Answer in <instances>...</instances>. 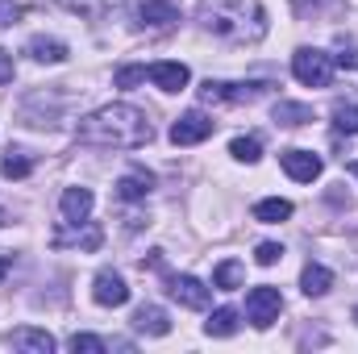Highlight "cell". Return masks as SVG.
<instances>
[{
	"instance_id": "10",
	"label": "cell",
	"mask_w": 358,
	"mask_h": 354,
	"mask_svg": "<svg viewBox=\"0 0 358 354\" xmlns=\"http://www.w3.org/2000/svg\"><path fill=\"white\" fill-rule=\"evenodd\" d=\"M176 21H179L176 0H142L138 4V25H146V29H171Z\"/></svg>"
},
{
	"instance_id": "26",
	"label": "cell",
	"mask_w": 358,
	"mask_h": 354,
	"mask_svg": "<svg viewBox=\"0 0 358 354\" xmlns=\"http://www.w3.org/2000/svg\"><path fill=\"white\" fill-rule=\"evenodd\" d=\"M334 129L338 134H358V104H334Z\"/></svg>"
},
{
	"instance_id": "12",
	"label": "cell",
	"mask_w": 358,
	"mask_h": 354,
	"mask_svg": "<svg viewBox=\"0 0 358 354\" xmlns=\"http://www.w3.org/2000/svg\"><path fill=\"white\" fill-rule=\"evenodd\" d=\"M146 76H150L155 88H163V92H183L187 80H192V71L183 63H155V67H146Z\"/></svg>"
},
{
	"instance_id": "34",
	"label": "cell",
	"mask_w": 358,
	"mask_h": 354,
	"mask_svg": "<svg viewBox=\"0 0 358 354\" xmlns=\"http://www.w3.org/2000/svg\"><path fill=\"white\" fill-rule=\"evenodd\" d=\"M8 271H13V255H8V250H0V279H4Z\"/></svg>"
},
{
	"instance_id": "7",
	"label": "cell",
	"mask_w": 358,
	"mask_h": 354,
	"mask_svg": "<svg viewBox=\"0 0 358 354\" xmlns=\"http://www.w3.org/2000/svg\"><path fill=\"white\" fill-rule=\"evenodd\" d=\"M213 117H204L200 108H192V113H183L176 125H171V142L176 146H196V142H204V138H213Z\"/></svg>"
},
{
	"instance_id": "33",
	"label": "cell",
	"mask_w": 358,
	"mask_h": 354,
	"mask_svg": "<svg viewBox=\"0 0 358 354\" xmlns=\"http://www.w3.org/2000/svg\"><path fill=\"white\" fill-rule=\"evenodd\" d=\"M292 8H296V13H300V17H308V13H313V8H317V0H292Z\"/></svg>"
},
{
	"instance_id": "36",
	"label": "cell",
	"mask_w": 358,
	"mask_h": 354,
	"mask_svg": "<svg viewBox=\"0 0 358 354\" xmlns=\"http://www.w3.org/2000/svg\"><path fill=\"white\" fill-rule=\"evenodd\" d=\"M0 225H4V208H0Z\"/></svg>"
},
{
	"instance_id": "18",
	"label": "cell",
	"mask_w": 358,
	"mask_h": 354,
	"mask_svg": "<svg viewBox=\"0 0 358 354\" xmlns=\"http://www.w3.org/2000/svg\"><path fill=\"white\" fill-rule=\"evenodd\" d=\"M25 55L38 59V63H63V59H67V46H63L59 38H29Z\"/></svg>"
},
{
	"instance_id": "1",
	"label": "cell",
	"mask_w": 358,
	"mask_h": 354,
	"mask_svg": "<svg viewBox=\"0 0 358 354\" xmlns=\"http://www.w3.org/2000/svg\"><path fill=\"white\" fill-rule=\"evenodd\" d=\"M76 138L84 146H100V150H142L155 138V125L134 104H104L76 125Z\"/></svg>"
},
{
	"instance_id": "22",
	"label": "cell",
	"mask_w": 358,
	"mask_h": 354,
	"mask_svg": "<svg viewBox=\"0 0 358 354\" xmlns=\"http://www.w3.org/2000/svg\"><path fill=\"white\" fill-rule=\"evenodd\" d=\"M204 334H208V338H229V334H238V309H217V313L204 321Z\"/></svg>"
},
{
	"instance_id": "28",
	"label": "cell",
	"mask_w": 358,
	"mask_h": 354,
	"mask_svg": "<svg viewBox=\"0 0 358 354\" xmlns=\"http://www.w3.org/2000/svg\"><path fill=\"white\" fill-rule=\"evenodd\" d=\"M71 351L76 354H104V342L92 338V334H76V338H71Z\"/></svg>"
},
{
	"instance_id": "16",
	"label": "cell",
	"mask_w": 358,
	"mask_h": 354,
	"mask_svg": "<svg viewBox=\"0 0 358 354\" xmlns=\"http://www.w3.org/2000/svg\"><path fill=\"white\" fill-rule=\"evenodd\" d=\"M300 288H304V296H325L334 288V271L321 267V263H308L304 275H300Z\"/></svg>"
},
{
	"instance_id": "20",
	"label": "cell",
	"mask_w": 358,
	"mask_h": 354,
	"mask_svg": "<svg viewBox=\"0 0 358 354\" xmlns=\"http://www.w3.org/2000/svg\"><path fill=\"white\" fill-rule=\"evenodd\" d=\"M287 217H292V200L271 196V200H259V204H255V221H263V225H279V221H287Z\"/></svg>"
},
{
	"instance_id": "21",
	"label": "cell",
	"mask_w": 358,
	"mask_h": 354,
	"mask_svg": "<svg viewBox=\"0 0 358 354\" xmlns=\"http://www.w3.org/2000/svg\"><path fill=\"white\" fill-rule=\"evenodd\" d=\"M150 183L155 179L146 176V171H129V176H121V183H117V196L121 200H146L150 196Z\"/></svg>"
},
{
	"instance_id": "30",
	"label": "cell",
	"mask_w": 358,
	"mask_h": 354,
	"mask_svg": "<svg viewBox=\"0 0 358 354\" xmlns=\"http://www.w3.org/2000/svg\"><path fill=\"white\" fill-rule=\"evenodd\" d=\"M334 63L346 67V71H358V46H342V50L334 55Z\"/></svg>"
},
{
	"instance_id": "35",
	"label": "cell",
	"mask_w": 358,
	"mask_h": 354,
	"mask_svg": "<svg viewBox=\"0 0 358 354\" xmlns=\"http://www.w3.org/2000/svg\"><path fill=\"white\" fill-rule=\"evenodd\" d=\"M350 176H355V179H358V163H350Z\"/></svg>"
},
{
	"instance_id": "23",
	"label": "cell",
	"mask_w": 358,
	"mask_h": 354,
	"mask_svg": "<svg viewBox=\"0 0 358 354\" xmlns=\"http://www.w3.org/2000/svg\"><path fill=\"white\" fill-rule=\"evenodd\" d=\"M313 121V108L308 104H292V100H279L275 104V125H304Z\"/></svg>"
},
{
	"instance_id": "29",
	"label": "cell",
	"mask_w": 358,
	"mask_h": 354,
	"mask_svg": "<svg viewBox=\"0 0 358 354\" xmlns=\"http://www.w3.org/2000/svg\"><path fill=\"white\" fill-rule=\"evenodd\" d=\"M255 259H259L263 267H275L279 259H283V246H275V242H263V246L255 250Z\"/></svg>"
},
{
	"instance_id": "32",
	"label": "cell",
	"mask_w": 358,
	"mask_h": 354,
	"mask_svg": "<svg viewBox=\"0 0 358 354\" xmlns=\"http://www.w3.org/2000/svg\"><path fill=\"white\" fill-rule=\"evenodd\" d=\"M13 80V63H8V55L0 50V84H8Z\"/></svg>"
},
{
	"instance_id": "19",
	"label": "cell",
	"mask_w": 358,
	"mask_h": 354,
	"mask_svg": "<svg viewBox=\"0 0 358 354\" xmlns=\"http://www.w3.org/2000/svg\"><path fill=\"white\" fill-rule=\"evenodd\" d=\"M29 171H34V159H29L25 150L8 146V150H4V159H0V176H4V179H25Z\"/></svg>"
},
{
	"instance_id": "4",
	"label": "cell",
	"mask_w": 358,
	"mask_h": 354,
	"mask_svg": "<svg viewBox=\"0 0 358 354\" xmlns=\"http://www.w3.org/2000/svg\"><path fill=\"white\" fill-rule=\"evenodd\" d=\"M271 84L263 80H250V84H229V80H204L200 84V100L204 104H250V100H259Z\"/></svg>"
},
{
	"instance_id": "25",
	"label": "cell",
	"mask_w": 358,
	"mask_h": 354,
	"mask_svg": "<svg viewBox=\"0 0 358 354\" xmlns=\"http://www.w3.org/2000/svg\"><path fill=\"white\" fill-rule=\"evenodd\" d=\"M229 155H234L238 163H259V159H263V142H259V138H234V142H229Z\"/></svg>"
},
{
	"instance_id": "3",
	"label": "cell",
	"mask_w": 358,
	"mask_h": 354,
	"mask_svg": "<svg viewBox=\"0 0 358 354\" xmlns=\"http://www.w3.org/2000/svg\"><path fill=\"white\" fill-rule=\"evenodd\" d=\"M292 76L300 84H308V88H329V80H334V55H325L317 46H300L292 55Z\"/></svg>"
},
{
	"instance_id": "31",
	"label": "cell",
	"mask_w": 358,
	"mask_h": 354,
	"mask_svg": "<svg viewBox=\"0 0 358 354\" xmlns=\"http://www.w3.org/2000/svg\"><path fill=\"white\" fill-rule=\"evenodd\" d=\"M21 17V4L17 0H0V25H13Z\"/></svg>"
},
{
	"instance_id": "14",
	"label": "cell",
	"mask_w": 358,
	"mask_h": 354,
	"mask_svg": "<svg viewBox=\"0 0 358 354\" xmlns=\"http://www.w3.org/2000/svg\"><path fill=\"white\" fill-rule=\"evenodd\" d=\"M4 342H8V346H17V351H29V354H50V351H55V338H50L46 330H29V325L13 330Z\"/></svg>"
},
{
	"instance_id": "5",
	"label": "cell",
	"mask_w": 358,
	"mask_h": 354,
	"mask_svg": "<svg viewBox=\"0 0 358 354\" xmlns=\"http://www.w3.org/2000/svg\"><path fill=\"white\" fill-rule=\"evenodd\" d=\"M279 313H283V296H279V288H250V296H246V317H250V325H259V330H267L279 321Z\"/></svg>"
},
{
	"instance_id": "11",
	"label": "cell",
	"mask_w": 358,
	"mask_h": 354,
	"mask_svg": "<svg viewBox=\"0 0 358 354\" xmlns=\"http://www.w3.org/2000/svg\"><path fill=\"white\" fill-rule=\"evenodd\" d=\"M92 204H96L92 187H67V192H63V200H59V208H63V221H67V225H80V221H88Z\"/></svg>"
},
{
	"instance_id": "6",
	"label": "cell",
	"mask_w": 358,
	"mask_h": 354,
	"mask_svg": "<svg viewBox=\"0 0 358 354\" xmlns=\"http://www.w3.org/2000/svg\"><path fill=\"white\" fill-rule=\"evenodd\" d=\"M167 292H171V300H179L183 309H208L213 304V288L200 283L196 275H171L167 279Z\"/></svg>"
},
{
	"instance_id": "2",
	"label": "cell",
	"mask_w": 358,
	"mask_h": 354,
	"mask_svg": "<svg viewBox=\"0 0 358 354\" xmlns=\"http://www.w3.org/2000/svg\"><path fill=\"white\" fill-rule=\"evenodd\" d=\"M196 21L213 38L238 42V46H250V42H259L267 34V8L259 0H200Z\"/></svg>"
},
{
	"instance_id": "24",
	"label": "cell",
	"mask_w": 358,
	"mask_h": 354,
	"mask_svg": "<svg viewBox=\"0 0 358 354\" xmlns=\"http://www.w3.org/2000/svg\"><path fill=\"white\" fill-rule=\"evenodd\" d=\"M213 288H221V292H234V288H242V263L225 259V263L213 271Z\"/></svg>"
},
{
	"instance_id": "27",
	"label": "cell",
	"mask_w": 358,
	"mask_h": 354,
	"mask_svg": "<svg viewBox=\"0 0 358 354\" xmlns=\"http://www.w3.org/2000/svg\"><path fill=\"white\" fill-rule=\"evenodd\" d=\"M142 80H146V67H121V71L113 76V84H117V88H138Z\"/></svg>"
},
{
	"instance_id": "13",
	"label": "cell",
	"mask_w": 358,
	"mask_h": 354,
	"mask_svg": "<svg viewBox=\"0 0 358 354\" xmlns=\"http://www.w3.org/2000/svg\"><path fill=\"white\" fill-rule=\"evenodd\" d=\"M134 330L146 334V338H167V334H171V321H167V313H163L159 304H142V309L134 313Z\"/></svg>"
},
{
	"instance_id": "15",
	"label": "cell",
	"mask_w": 358,
	"mask_h": 354,
	"mask_svg": "<svg viewBox=\"0 0 358 354\" xmlns=\"http://www.w3.org/2000/svg\"><path fill=\"white\" fill-rule=\"evenodd\" d=\"M100 242H104V229H100V225H92V221H84V229H59V234H55V246L100 250Z\"/></svg>"
},
{
	"instance_id": "9",
	"label": "cell",
	"mask_w": 358,
	"mask_h": 354,
	"mask_svg": "<svg viewBox=\"0 0 358 354\" xmlns=\"http://www.w3.org/2000/svg\"><path fill=\"white\" fill-rule=\"evenodd\" d=\"M279 167L296 179V183H313V179L321 176L325 163H321V155H313V150H283V155H279Z\"/></svg>"
},
{
	"instance_id": "17",
	"label": "cell",
	"mask_w": 358,
	"mask_h": 354,
	"mask_svg": "<svg viewBox=\"0 0 358 354\" xmlns=\"http://www.w3.org/2000/svg\"><path fill=\"white\" fill-rule=\"evenodd\" d=\"M67 13H76V17H88V21H100V17H108L113 8H121V0H59Z\"/></svg>"
},
{
	"instance_id": "8",
	"label": "cell",
	"mask_w": 358,
	"mask_h": 354,
	"mask_svg": "<svg viewBox=\"0 0 358 354\" xmlns=\"http://www.w3.org/2000/svg\"><path fill=\"white\" fill-rule=\"evenodd\" d=\"M92 300L104 304V309H121V304L129 300V288H125V279H121L117 271H100V275L92 279Z\"/></svg>"
},
{
	"instance_id": "37",
	"label": "cell",
	"mask_w": 358,
	"mask_h": 354,
	"mask_svg": "<svg viewBox=\"0 0 358 354\" xmlns=\"http://www.w3.org/2000/svg\"><path fill=\"white\" fill-rule=\"evenodd\" d=\"M355 321H358V309H355Z\"/></svg>"
}]
</instances>
